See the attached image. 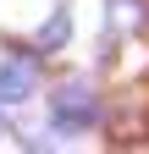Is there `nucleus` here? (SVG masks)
Returning <instances> with one entry per match:
<instances>
[{"label": "nucleus", "mask_w": 149, "mask_h": 154, "mask_svg": "<svg viewBox=\"0 0 149 154\" xmlns=\"http://www.w3.org/2000/svg\"><path fill=\"white\" fill-rule=\"evenodd\" d=\"M0 138H6V121H0Z\"/></svg>", "instance_id": "5"}, {"label": "nucleus", "mask_w": 149, "mask_h": 154, "mask_svg": "<svg viewBox=\"0 0 149 154\" xmlns=\"http://www.w3.org/2000/svg\"><path fill=\"white\" fill-rule=\"evenodd\" d=\"M39 94V61L33 55H6L0 61V105H22V99H33Z\"/></svg>", "instance_id": "2"}, {"label": "nucleus", "mask_w": 149, "mask_h": 154, "mask_svg": "<svg viewBox=\"0 0 149 154\" xmlns=\"http://www.w3.org/2000/svg\"><path fill=\"white\" fill-rule=\"evenodd\" d=\"M66 28H72V17H66V6H55V11H50V22H44L39 33H33V50H39V55H50V50H61V44H66Z\"/></svg>", "instance_id": "4"}, {"label": "nucleus", "mask_w": 149, "mask_h": 154, "mask_svg": "<svg viewBox=\"0 0 149 154\" xmlns=\"http://www.w3.org/2000/svg\"><path fill=\"white\" fill-rule=\"evenodd\" d=\"M105 28L110 33H144L149 28V0H105Z\"/></svg>", "instance_id": "3"}, {"label": "nucleus", "mask_w": 149, "mask_h": 154, "mask_svg": "<svg viewBox=\"0 0 149 154\" xmlns=\"http://www.w3.org/2000/svg\"><path fill=\"white\" fill-rule=\"evenodd\" d=\"M50 116H55L61 132H83V127L100 121V99H94V88H88L83 77H66V83L50 94Z\"/></svg>", "instance_id": "1"}]
</instances>
